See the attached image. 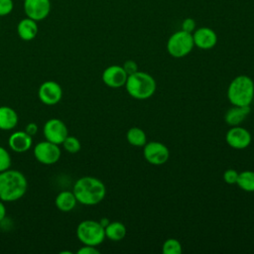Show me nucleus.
Returning a JSON list of instances; mask_svg holds the SVG:
<instances>
[{"instance_id":"1","label":"nucleus","mask_w":254,"mask_h":254,"mask_svg":"<svg viewBox=\"0 0 254 254\" xmlns=\"http://www.w3.org/2000/svg\"><path fill=\"white\" fill-rule=\"evenodd\" d=\"M72 192L77 202L84 205H94L103 200L106 194V188L99 179L85 176L74 183Z\"/></svg>"},{"instance_id":"2","label":"nucleus","mask_w":254,"mask_h":254,"mask_svg":"<svg viewBox=\"0 0 254 254\" xmlns=\"http://www.w3.org/2000/svg\"><path fill=\"white\" fill-rule=\"evenodd\" d=\"M28 189V181L23 173L8 169L0 173V199L12 202L22 198Z\"/></svg>"},{"instance_id":"3","label":"nucleus","mask_w":254,"mask_h":254,"mask_svg":"<svg viewBox=\"0 0 254 254\" xmlns=\"http://www.w3.org/2000/svg\"><path fill=\"white\" fill-rule=\"evenodd\" d=\"M227 97L232 105L250 106L254 98V82L248 75L234 77L228 85Z\"/></svg>"},{"instance_id":"4","label":"nucleus","mask_w":254,"mask_h":254,"mask_svg":"<svg viewBox=\"0 0 254 254\" xmlns=\"http://www.w3.org/2000/svg\"><path fill=\"white\" fill-rule=\"evenodd\" d=\"M125 87L131 97L143 100L151 97L155 93L157 83L151 74L138 70L128 75Z\"/></svg>"},{"instance_id":"5","label":"nucleus","mask_w":254,"mask_h":254,"mask_svg":"<svg viewBox=\"0 0 254 254\" xmlns=\"http://www.w3.org/2000/svg\"><path fill=\"white\" fill-rule=\"evenodd\" d=\"M76 237L83 245L97 246L105 239L104 227L99 221L92 219L83 220L76 227Z\"/></svg>"},{"instance_id":"6","label":"nucleus","mask_w":254,"mask_h":254,"mask_svg":"<svg viewBox=\"0 0 254 254\" xmlns=\"http://www.w3.org/2000/svg\"><path fill=\"white\" fill-rule=\"evenodd\" d=\"M194 44L192 34L184 30L177 31L168 39L167 51L173 58H184L193 49Z\"/></svg>"},{"instance_id":"7","label":"nucleus","mask_w":254,"mask_h":254,"mask_svg":"<svg viewBox=\"0 0 254 254\" xmlns=\"http://www.w3.org/2000/svg\"><path fill=\"white\" fill-rule=\"evenodd\" d=\"M35 159L44 165H53L57 163L62 155L60 145L48 140L37 143L33 149Z\"/></svg>"},{"instance_id":"8","label":"nucleus","mask_w":254,"mask_h":254,"mask_svg":"<svg viewBox=\"0 0 254 254\" xmlns=\"http://www.w3.org/2000/svg\"><path fill=\"white\" fill-rule=\"evenodd\" d=\"M43 134L46 140L62 145L68 135V130L63 120L59 118H51L45 123L43 127Z\"/></svg>"},{"instance_id":"9","label":"nucleus","mask_w":254,"mask_h":254,"mask_svg":"<svg viewBox=\"0 0 254 254\" xmlns=\"http://www.w3.org/2000/svg\"><path fill=\"white\" fill-rule=\"evenodd\" d=\"M143 155L148 163L158 166L163 165L168 161L170 157V151L168 147L163 143L151 141L144 145Z\"/></svg>"},{"instance_id":"10","label":"nucleus","mask_w":254,"mask_h":254,"mask_svg":"<svg viewBox=\"0 0 254 254\" xmlns=\"http://www.w3.org/2000/svg\"><path fill=\"white\" fill-rule=\"evenodd\" d=\"M38 97L45 105H56L63 97V88L55 80L44 81L38 89Z\"/></svg>"},{"instance_id":"11","label":"nucleus","mask_w":254,"mask_h":254,"mask_svg":"<svg viewBox=\"0 0 254 254\" xmlns=\"http://www.w3.org/2000/svg\"><path fill=\"white\" fill-rule=\"evenodd\" d=\"M23 8L28 18L43 21L51 12V0H24Z\"/></svg>"},{"instance_id":"12","label":"nucleus","mask_w":254,"mask_h":254,"mask_svg":"<svg viewBox=\"0 0 254 254\" xmlns=\"http://www.w3.org/2000/svg\"><path fill=\"white\" fill-rule=\"evenodd\" d=\"M128 74L123 66L113 64L107 66L102 72V81L105 85L111 88H119L125 85Z\"/></svg>"},{"instance_id":"13","label":"nucleus","mask_w":254,"mask_h":254,"mask_svg":"<svg viewBox=\"0 0 254 254\" xmlns=\"http://www.w3.org/2000/svg\"><path fill=\"white\" fill-rule=\"evenodd\" d=\"M225 139L227 144L234 149H245L247 148L252 140L250 132L243 128L237 126H232L226 133Z\"/></svg>"},{"instance_id":"14","label":"nucleus","mask_w":254,"mask_h":254,"mask_svg":"<svg viewBox=\"0 0 254 254\" xmlns=\"http://www.w3.org/2000/svg\"><path fill=\"white\" fill-rule=\"evenodd\" d=\"M191 34H192L193 44L198 49L210 50L217 43L216 33L208 27H201V28L195 29Z\"/></svg>"},{"instance_id":"15","label":"nucleus","mask_w":254,"mask_h":254,"mask_svg":"<svg viewBox=\"0 0 254 254\" xmlns=\"http://www.w3.org/2000/svg\"><path fill=\"white\" fill-rule=\"evenodd\" d=\"M33 137L25 131H15L8 138L9 148L16 153H25L32 148Z\"/></svg>"},{"instance_id":"16","label":"nucleus","mask_w":254,"mask_h":254,"mask_svg":"<svg viewBox=\"0 0 254 254\" xmlns=\"http://www.w3.org/2000/svg\"><path fill=\"white\" fill-rule=\"evenodd\" d=\"M39 32V27L37 21L31 18H24L20 20L17 25V33L21 40L29 42L34 40Z\"/></svg>"},{"instance_id":"17","label":"nucleus","mask_w":254,"mask_h":254,"mask_svg":"<svg viewBox=\"0 0 254 254\" xmlns=\"http://www.w3.org/2000/svg\"><path fill=\"white\" fill-rule=\"evenodd\" d=\"M19 121V117L15 109L10 106H0V130L9 131L14 129Z\"/></svg>"},{"instance_id":"18","label":"nucleus","mask_w":254,"mask_h":254,"mask_svg":"<svg viewBox=\"0 0 254 254\" xmlns=\"http://www.w3.org/2000/svg\"><path fill=\"white\" fill-rule=\"evenodd\" d=\"M76 203L77 200L72 190H62L57 194L55 198V204L57 208L64 212L72 210L75 207Z\"/></svg>"},{"instance_id":"19","label":"nucleus","mask_w":254,"mask_h":254,"mask_svg":"<svg viewBox=\"0 0 254 254\" xmlns=\"http://www.w3.org/2000/svg\"><path fill=\"white\" fill-rule=\"evenodd\" d=\"M250 111V106L233 105V107L225 113L224 121L230 126H237L246 118Z\"/></svg>"},{"instance_id":"20","label":"nucleus","mask_w":254,"mask_h":254,"mask_svg":"<svg viewBox=\"0 0 254 254\" xmlns=\"http://www.w3.org/2000/svg\"><path fill=\"white\" fill-rule=\"evenodd\" d=\"M105 238L112 241H120L126 235V227L120 221H110L105 227Z\"/></svg>"},{"instance_id":"21","label":"nucleus","mask_w":254,"mask_h":254,"mask_svg":"<svg viewBox=\"0 0 254 254\" xmlns=\"http://www.w3.org/2000/svg\"><path fill=\"white\" fill-rule=\"evenodd\" d=\"M126 139L130 145L135 147H144L147 143L146 133L139 127H131L126 133Z\"/></svg>"},{"instance_id":"22","label":"nucleus","mask_w":254,"mask_h":254,"mask_svg":"<svg viewBox=\"0 0 254 254\" xmlns=\"http://www.w3.org/2000/svg\"><path fill=\"white\" fill-rule=\"evenodd\" d=\"M236 185L245 191H254V172L243 171L238 173Z\"/></svg>"},{"instance_id":"23","label":"nucleus","mask_w":254,"mask_h":254,"mask_svg":"<svg viewBox=\"0 0 254 254\" xmlns=\"http://www.w3.org/2000/svg\"><path fill=\"white\" fill-rule=\"evenodd\" d=\"M162 250L165 254H181L183 252L181 242L175 238L167 239L163 244Z\"/></svg>"},{"instance_id":"24","label":"nucleus","mask_w":254,"mask_h":254,"mask_svg":"<svg viewBox=\"0 0 254 254\" xmlns=\"http://www.w3.org/2000/svg\"><path fill=\"white\" fill-rule=\"evenodd\" d=\"M62 145L64 146V149L69 154H75L79 152L81 148L80 141L76 137L70 136V135L66 136V138L64 140Z\"/></svg>"},{"instance_id":"25","label":"nucleus","mask_w":254,"mask_h":254,"mask_svg":"<svg viewBox=\"0 0 254 254\" xmlns=\"http://www.w3.org/2000/svg\"><path fill=\"white\" fill-rule=\"evenodd\" d=\"M12 159L10 153L4 147L0 146V173L11 168Z\"/></svg>"},{"instance_id":"26","label":"nucleus","mask_w":254,"mask_h":254,"mask_svg":"<svg viewBox=\"0 0 254 254\" xmlns=\"http://www.w3.org/2000/svg\"><path fill=\"white\" fill-rule=\"evenodd\" d=\"M14 8L13 0H0V17L9 15Z\"/></svg>"},{"instance_id":"27","label":"nucleus","mask_w":254,"mask_h":254,"mask_svg":"<svg viewBox=\"0 0 254 254\" xmlns=\"http://www.w3.org/2000/svg\"><path fill=\"white\" fill-rule=\"evenodd\" d=\"M238 173L233 169H228L223 173V180L228 185H234L237 182Z\"/></svg>"},{"instance_id":"28","label":"nucleus","mask_w":254,"mask_h":254,"mask_svg":"<svg viewBox=\"0 0 254 254\" xmlns=\"http://www.w3.org/2000/svg\"><path fill=\"white\" fill-rule=\"evenodd\" d=\"M123 68H124V70L126 71V73L128 74V75H130V74H132V73H134V72H136V71H138L139 69H138V64H137V63L135 62V61H133V60H127L124 64H123Z\"/></svg>"},{"instance_id":"29","label":"nucleus","mask_w":254,"mask_h":254,"mask_svg":"<svg viewBox=\"0 0 254 254\" xmlns=\"http://www.w3.org/2000/svg\"><path fill=\"white\" fill-rule=\"evenodd\" d=\"M182 30L192 33L195 30V21L192 18H186L182 23Z\"/></svg>"},{"instance_id":"30","label":"nucleus","mask_w":254,"mask_h":254,"mask_svg":"<svg viewBox=\"0 0 254 254\" xmlns=\"http://www.w3.org/2000/svg\"><path fill=\"white\" fill-rule=\"evenodd\" d=\"M76 253L77 254H99V250L96 248V246L83 245L76 251Z\"/></svg>"},{"instance_id":"31","label":"nucleus","mask_w":254,"mask_h":254,"mask_svg":"<svg viewBox=\"0 0 254 254\" xmlns=\"http://www.w3.org/2000/svg\"><path fill=\"white\" fill-rule=\"evenodd\" d=\"M38 130H39V127H38V125L36 124V123H34V122H30V123H28L27 125H26V127H25V132L26 133H28L30 136H35L37 133H38Z\"/></svg>"},{"instance_id":"32","label":"nucleus","mask_w":254,"mask_h":254,"mask_svg":"<svg viewBox=\"0 0 254 254\" xmlns=\"http://www.w3.org/2000/svg\"><path fill=\"white\" fill-rule=\"evenodd\" d=\"M5 216H6V206L4 204V201L0 199V222L3 221Z\"/></svg>"},{"instance_id":"33","label":"nucleus","mask_w":254,"mask_h":254,"mask_svg":"<svg viewBox=\"0 0 254 254\" xmlns=\"http://www.w3.org/2000/svg\"><path fill=\"white\" fill-rule=\"evenodd\" d=\"M99 222H100V224H101L103 227H105V226H106L110 221H109L107 218H105V217H104V218H101V219L99 220Z\"/></svg>"}]
</instances>
